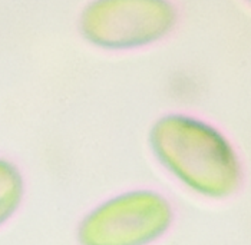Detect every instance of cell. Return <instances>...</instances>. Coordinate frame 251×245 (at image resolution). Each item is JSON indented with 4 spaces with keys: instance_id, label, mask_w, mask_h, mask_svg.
<instances>
[{
    "instance_id": "cell-2",
    "label": "cell",
    "mask_w": 251,
    "mask_h": 245,
    "mask_svg": "<svg viewBox=\"0 0 251 245\" xmlns=\"http://www.w3.org/2000/svg\"><path fill=\"white\" fill-rule=\"evenodd\" d=\"M176 208L159 188L136 185L115 191L79 218L77 245H156L173 231Z\"/></svg>"
},
{
    "instance_id": "cell-3",
    "label": "cell",
    "mask_w": 251,
    "mask_h": 245,
    "mask_svg": "<svg viewBox=\"0 0 251 245\" xmlns=\"http://www.w3.org/2000/svg\"><path fill=\"white\" fill-rule=\"evenodd\" d=\"M179 19L175 0H88L77 13L76 29L97 50L131 53L171 38Z\"/></svg>"
},
{
    "instance_id": "cell-5",
    "label": "cell",
    "mask_w": 251,
    "mask_h": 245,
    "mask_svg": "<svg viewBox=\"0 0 251 245\" xmlns=\"http://www.w3.org/2000/svg\"><path fill=\"white\" fill-rule=\"evenodd\" d=\"M246 1H249V3H250V4H251V0H246Z\"/></svg>"
},
{
    "instance_id": "cell-1",
    "label": "cell",
    "mask_w": 251,
    "mask_h": 245,
    "mask_svg": "<svg viewBox=\"0 0 251 245\" xmlns=\"http://www.w3.org/2000/svg\"><path fill=\"white\" fill-rule=\"evenodd\" d=\"M150 158L178 189L205 202H226L246 182V162L231 136L187 111L156 116L147 132Z\"/></svg>"
},
{
    "instance_id": "cell-4",
    "label": "cell",
    "mask_w": 251,
    "mask_h": 245,
    "mask_svg": "<svg viewBox=\"0 0 251 245\" xmlns=\"http://www.w3.org/2000/svg\"><path fill=\"white\" fill-rule=\"evenodd\" d=\"M26 196V179L19 167L0 156V228L7 225L20 211Z\"/></svg>"
}]
</instances>
